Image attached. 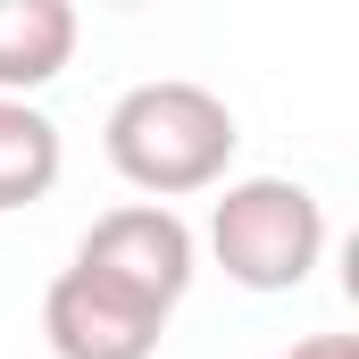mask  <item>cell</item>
<instances>
[{"label":"cell","instance_id":"6","mask_svg":"<svg viewBox=\"0 0 359 359\" xmlns=\"http://www.w3.org/2000/svg\"><path fill=\"white\" fill-rule=\"evenodd\" d=\"M59 168H67L59 126H50L34 100H0V209H34V201H50Z\"/></svg>","mask_w":359,"mask_h":359},{"label":"cell","instance_id":"4","mask_svg":"<svg viewBox=\"0 0 359 359\" xmlns=\"http://www.w3.org/2000/svg\"><path fill=\"white\" fill-rule=\"evenodd\" d=\"M159 334H168V318L134 309L126 292L92 284L84 268H59L42 292V343L59 359H151Z\"/></svg>","mask_w":359,"mask_h":359},{"label":"cell","instance_id":"5","mask_svg":"<svg viewBox=\"0 0 359 359\" xmlns=\"http://www.w3.org/2000/svg\"><path fill=\"white\" fill-rule=\"evenodd\" d=\"M76 59V8L67 0H0V100H34Z\"/></svg>","mask_w":359,"mask_h":359},{"label":"cell","instance_id":"7","mask_svg":"<svg viewBox=\"0 0 359 359\" xmlns=\"http://www.w3.org/2000/svg\"><path fill=\"white\" fill-rule=\"evenodd\" d=\"M284 359H359V343H351V334H301Z\"/></svg>","mask_w":359,"mask_h":359},{"label":"cell","instance_id":"1","mask_svg":"<svg viewBox=\"0 0 359 359\" xmlns=\"http://www.w3.org/2000/svg\"><path fill=\"white\" fill-rule=\"evenodd\" d=\"M234 142H243L234 109L192 76H151V84L117 92V109L100 126L109 168L159 209L184 201V192H217L226 168H234Z\"/></svg>","mask_w":359,"mask_h":359},{"label":"cell","instance_id":"2","mask_svg":"<svg viewBox=\"0 0 359 359\" xmlns=\"http://www.w3.org/2000/svg\"><path fill=\"white\" fill-rule=\"evenodd\" d=\"M209 259L243 292H301L326 259V201L292 176H234L209 201Z\"/></svg>","mask_w":359,"mask_h":359},{"label":"cell","instance_id":"3","mask_svg":"<svg viewBox=\"0 0 359 359\" xmlns=\"http://www.w3.org/2000/svg\"><path fill=\"white\" fill-rule=\"evenodd\" d=\"M76 268H84L92 284H109V292H126V301L151 309V318H176V301L192 292V268H201V243H192V226H184L176 209L126 201V209H109V217L84 226Z\"/></svg>","mask_w":359,"mask_h":359}]
</instances>
